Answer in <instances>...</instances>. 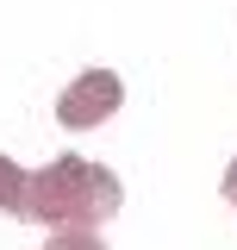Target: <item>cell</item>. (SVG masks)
<instances>
[{
  "label": "cell",
  "instance_id": "cell-5",
  "mask_svg": "<svg viewBox=\"0 0 237 250\" xmlns=\"http://www.w3.org/2000/svg\"><path fill=\"white\" fill-rule=\"evenodd\" d=\"M225 200L237 207V156H231V169H225Z\"/></svg>",
  "mask_w": 237,
  "mask_h": 250
},
{
  "label": "cell",
  "instance_id": "cell-4",
  "mask_svg": "<svg viewBox=\"0 0 237 250\" xmlns=\"http://www.w3.org/2000/svg\"><path fill=\"white\" fill-rule=\"evenodd\" d=\"M44 250H106V238H100L94 225H69V231H57Z\"/></svg>",
  "mask_w": 237,
  "mask_h": 250
},
{
  "label": "cell",
  "instance_id": "cell-1",
  "mask_svg": "<svg viewBox=\"0 0 237 250\" xmlns=\"http://www.w3.org/2000/svg\"><path fill=\"white\" fill-rule=\"evenodd\" d=\"M118 200H125L118 175H106L88 156H57L50 169L25 175V213L44 219V225H62V231H69V225H100V219H113Z\"/></svg>",
  "mask_w": 237,
  "mask_h": 250
},
{
  "label": "cell",
  "instance_id": "cell-2",
  "mask_svg": "<svg viewBox=\"0 0 237 250\" xmlns=\"http://www.w3.org/2000/svg\"><path fill=\"white\" fill-rule=\"evenodd\" d=\"M118 100H125V82H118L113 69H88V75H75V82L62 88L57 119L69 125V131H88V125L113 119V113H118Z\"/></svg>",
  "mask_w": 237,
  "mask_h": 250
},
{
  "label": "cell",
  "instance_id": "cell-3",
  "mask_svg": "<svg viewBox=\"0 0 237 250\" xmlns=\"http://www.w3.org/2000/svg\"><path fill=\"white\" fill-rule=\"evenodd\" d=\"M0 213H25V169L0 156Z\"/></svg>",
  "mask_w": 237,
  "mask_h": 250
}]
</instances>
